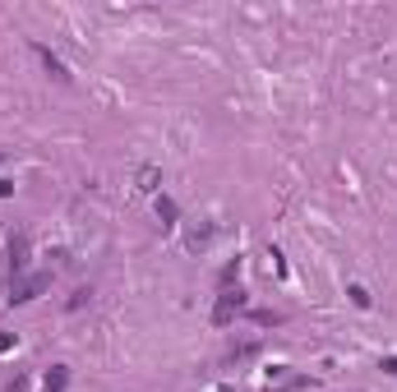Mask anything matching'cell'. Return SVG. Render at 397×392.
<instances>
[{
  "label": "cell",
  "instance_id": "cell-1",
  "mask_svg": "<svg viewBox=\"0 0 397 392\" xmlns=\"http://www.w3.org/2000/svg\"><path fill=\"white\" fill-rule=\"evenodd\" d=\"M5 254H10V263H5V277H10V286L28 272V231H10V245H5Z\"/></svg>",
  "mask_w": 397,
  "mask_h": 392
},
{
  "label": "cell",
  "instance_id": "cell-2",
  "mask_svg": "<svg viewBox=\"0 0 397 392\" xmlns=\"http://www.w3.org/2000/svg\"><path fill=\"white\" fill-rule=\"evenodd\" d=\"M245 304H250V295H245L241 286H236V291H222V295H217V304H213V323H217V328H227V323L236 318V314L245 309Z\"/></svg>",
  "mask_w": 397,
  "mask_h": 392
},
{
  "label": "cell",
  "instance_id": "cell-3",
  "mask_svg": "<svg viewBox=\"0 0 397 392\" xmlns=\"http://www.w3.org/2000/svg\"><path fill=\"white\" fill-rule=\"evenodd\" d=\"M51 286V272H33V277H19L10 286V304H28V300H37V295Z\"/></svg>",
  "mask_w": 397,
  "mask_h": 392
},
{
  "label": "cell",
  "instance_id": "cell-4",
  "mask_svg": "<svg viewBox=\"0 0 397 392\" xmlns=\"http://www.w3.org/2000/svg\"><path fill=\"white\" fill-rule=\"evenodd\" d=\"M33 56L42 60V69H46V74L55 78V83H69V78H74V74H69V65H65V60H60V56H55V51H51V46H46V42H33Z\"/></svg>",
  "mask_w": 397,
  "mask_h": 392
},
{
  "label": "cell",
  "instance_id": "cell-5",
  "mask_svg": "<svg viewBox=\"0 0 397 392\" xmlns=\"http://www.w3.org/2000/svg\"><path fill=\"white\" fill-rule=\"evenodd\" d=\"M213 245V222H198V226H189V231H185V249H194V254H198V249H208Z\"/></svg>",
  "mask_w": 397,
  "mask_h": 392
},
{
  "label": "cell",
  "instance_id": "cell-6",
  "mask_svg": "<svg viewBox=\"0 0 397 392\" xmlns=\"http://www.w3.org/2000/svg\"><path fill=\"white\" fill-rule=\"evenodd\" d=\"M65 383H69V370H65V365H51V370L42 374V388H46V392H65Z\"/></svg>",
  "mask_w": 397,
  "mask_h": 392
},
{
  "label": "cell",
  "instance_id": "cell-7",
  "mask_svg": "<svg viewBox=\"0 0 397 392\" xmlns=\"http://www.w3.org/2000/svg\"><path fill=\"white\" fill-rule=\"evenodd\" d=\"M157 180H162V171H157V167H139V190H144V194H157Z\"/></svg>",
  "mask_w": 397,
  "mask_h": 392
},
{
  "label": "cell",
  "instance_id": "cell-8",
  "mask_svg": "<svg viewBox=\"0 0 397 392\" xmlns=\"http://www.w3.org/2000/svg\"><path fill=\"white\" fill-rule=\"evenodd\" d=\"M176 213H180L176 203L166 199V194H157V217H166V226H176Z\"/></svg>",
  "mask_w": 397,
  "mask_h": 392
},
{
  "label": "cell",
  "instance_id": "cell-9",
  "mask_svg": "<svg viewBox=\"0 0 397 392\" xmlns=\"http://www.w3.org/2000/svg\"><path fill=\"white\" fill-rule=\"evenodd\" d=\"M250 318H254L259 328H277V323H282V314H277V309H254Z\"/></svg>",
  "mask_w": 397,
  "mask_h": 392
},
{
  "label": "cell",
  "instance_id": "cell-10",
  "mask_svg": "<svg viewBox=\"0 0 397 392\" xmlns=\"http://www.w3.org/2000/svg\"><path fill=\"white\" fill-rule=\"evenodd\" d=\"M346 295H351V304H356V309H370V291H365L361 281H351V286H346Z\"/></svg>",
  "mask_w": 397,
  "mask_h": 392
},
{
  "label": "cell",
  "instance_id": "cell-11",
  "mask_svg": "<svg viewBox=\"0 0 397 392\" xmlns=\"http://www.w3.org/2000/svg\"><path fill=\"white\" fill-rule=\"evenodd\" d=\"M241 277V258H236V263H227V268L217 272V281H222V291H231V281Z\"/></svg>",
  "mask_w": 397,
  "mask_h": 392
},
{
  "label": "cell",
  "instance_id": "cell-12",
  "mask_svg": "<svg viewBox=\"0 0 397 392\" xmlns=\"http://www.w3.org/2000/svg\"><path fill=\"white\" fill-rule=\"evenodd\" d=\"M259 356V342H236L231 346V360H254Z\"/></svg>",
  "mask_w": 397,
  "mask_h": 392
},
{
  "label": "cell",
  "instance_id": "cell-13",
  "mask_svg": "<svg viewBox=\"0 0 397 392\" xmlns=\"http://www.w3.org/2000/svg\"><path fill=\"white\" fill-rule=\"evenodd\" d=\"M384 374H388V379H397V356H384Z\"/></svg>",
  "mask_w": 397,
  "mask_h": 392
},
{
  "label": "cell",
  "instance_id": "cell-14",
  "mask_svg": "<svg viewBox=\"0 0 397 392\" xmlns=\"http://www.w3.org/2000/svg\"><path fill=\"white\" fill-rule=\"evenodd\" d=\"M5 351H14V337L10 332H0V356H5Z\"/></svg>",
  "mask_w": 397,
  "mask_h": 392
},
{
  "label": "cell",
  "instance_id": "cell-15",
  "mask_svg": "<svg viewBox=\"0 0 397 392\" xmlns=\"http://www.w3.org/2000/svg\"><path fill=\"white\" fill-rule=\"evenodd\" d=\"M10 194H14V185L10 180H0V199H10Z\"/></svg>",
  "mask_w": 397,
  "mask_h": 392
}]
</instances>
